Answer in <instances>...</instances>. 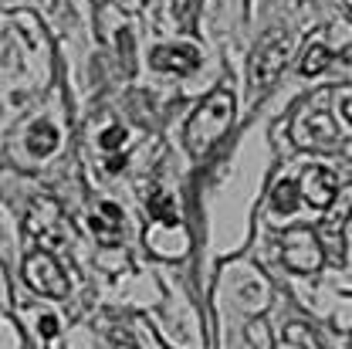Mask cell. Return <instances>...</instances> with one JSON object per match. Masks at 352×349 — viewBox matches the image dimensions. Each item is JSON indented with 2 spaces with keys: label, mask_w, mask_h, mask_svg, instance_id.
Wrapping results in <instances>:
<instances>
[{
  "label": "cell",
  "mask_w": 352,
  "mask_h": 349,
  "mask_svg": "<svg viewBox=\"0 0 352 349\" xmlns=\"http://www.w3.org/2000/svg\"><path fill=\"white\" fill-rule=\"evenodd\" d=\"M234 126V92L230 88H214L186 119V149L193 156H207L220 139L227 136V129Z\"/></svg>",
  "instance_id": "6da1fadb"
},
{
  "label": "cell",
  "mask_w": 352,
  "mask_h": 349,
  "mask_svg": "<svg viewBox=\"0 0 352 349\" xmlns=\"http://www.w3.org/2000/svg\"><path fill=\"white\" fill-rule=\"evenodd\" d=\"M281 258L295 275H315L325 264V244L311 227H292L281 237Z\"/></svg>",
  "instance_id": "7a4b0ae2"
},
{
  "label": "cell",
  "mask_w": 352,
  "mask_h": 349,
  "mask_svg": "<svg viewBox=\"0 0 352 349\" xmlns=\"http://www.w3.org/2000/svg\"><path fill=\"white\" fill-rule=\"evenodd\" d=\"M288 47H292V38L285 31H267L261 38V44L254 47V58H251V78L254 85H274L278 75L285 72L288 65Z\"/></svg>",
  "instance_id": "3957f363"
},
{
  "label": "cell",
  "mask_w": 352,
  "mask_h": 349,
  "mask_svg": "<svg viewBox=\"0 0 352 349\" xmlns=\"http://www.w3.org/2000/svg\"><path fill=\"white\" fill-rule=\"evenodd\" d=\"M24 282L38 295H47V299H68V292H72L61 264H58V258L51 251H31L24 258Z\"/></svg>",
  "instance_id": "277c9868"
},
{
  "label": "cell",
  "mask_w": 352,
  "mask_h": 349,
  "mask_svg": "<svg viewBox=\"0 0 352 349\" xmlns=\"http://www.w3.org/2000/svg\"><path fill=\"white\" fill-rule=\"evenodd\" d=\"M149 65L156 72H170V75H193L200 68V54L190 44H160L149 54Z\"/></svg>",
  "instance_id": "5b68a950"
},
{
  "label": "cell",
  "mask_w": 352,
  "mask_h": 349,
  "mask_svg": "<svg viewBox=\"0 0 352 349\" xmlns=\"http://www.w3.org/2000/svg\"><path fill=\"white\" fill-rule=\"evenodd\" d=\"M298 190H302V197L315 211H325L339 197V176L332 173V170H325V167H311V170H305Z\"/></svg>",
  "instance_id": "8992f818"
},
{
  "label": "cell",
  "mask_w": 352,
  "mask_h": 349,
  "mask_svg": "<svg viewBox=\"0 0 352 349\" xmlns=\"http://www.w3.org/2000/svg\"><path fill=\"white\" fill-rule=\"evenodd\" d=\"M88 224H91V234L98 244H105V248L122 244V207L119 204H112V200L98 204Z\"/></svg>",
  "instance_id": "52a82bcc"
},
{
  "label": "cell",
  "mask_w": 352,
  "mask_h": 349,
  "mask_svg": "<svg viewBox=\"0 0 352 349\" xmlns=\"http://www.w3.org/2000/svg\"><path fill=\"white\" fill-rule=\"evenodd\" d=\"M295 132H298V142H311V146H336L339 142V132L332 129V126H325V119L318 116V112H311V116H302L298 119V126H295Z\"/></svg>",
  "instance_id": "ba28073f"
},
{
  "label": "cell",
  "mask_w": 352,
  "mask_h": 349,
  "mask_svg": "<svg viewBox=\"0 0 352 349\" xmlns=\"http://www.w3.org/2000/svg\"><path fill=\"white\" fill-rule=\"evenodd\" d=\"M149 220L153 224H166V227H176L179 224V211H176V200L163 190V187H149Z\"/></svg>",
  "instance_id": "9c48e42d"
},
{
  "label": "cell",
  "mask_w": 352,
  "mask_h": 349,
  "mask_svg": "<svg viewBox=\"0 0 352 349\" xmlns=\"http://www.w3.org/2000/svg\"><path fill=\"white\" fill-rule=\"evenodd\" d=\"M24 142H28V153L31 156H51L61 146V136H58V129L51 123H34L28 129V136H24Z\"/></svg>",
  "instance_id": "30bf717a"
},
{
  "label": "cell",
  "mask_w": 352,
  "mask_h": 349,
  "mask_svg": "<svg viewBox=\"0 0 352 349\" xmlns=\"http://www.w3.org/2000/svg\"><path fill=\"white\" fill-rule=\"evenodd\" d=\"M285 346L288 349H325L322 346V339L308 329L305 322H292V326H285Z\"/></svg>",
  "instance_id": "8fae6325"
},
{
  "label": "cell",
  "mask_w": 352,
  "mask_h": 349,
  "mask_svg": "<svg viewBox=\"0 0 352 349\" xmlns=\"http://www.w3.org/2000/svg\"><path fill=\"white\" fill-rule=\"evenodd\" d=\"M329 51L322 47V44H308L305 54H302V75H308V78H315V75H322L325 68H329Z\"/></svg>",
  "instance_id": "7c38bea8"
},
{
  "label": "cell",
  "mask_w": 352,
  "mask_h": 349,
  "mask_svg": "<svg viewBox=\"0 0 352 349\" xmlns=\"http://www.w3.org/2000/svg\"><path fill=\"white\" fill-rule=\"evenodd\" d=\"M271 204H274L278 214H292V211L298 207V187H295L292 180H281V183L274 187V193H271Z\"/></svg>",
  "instance_id": "4fadbf2b"
},
{
  "label": "cell",
  "mask_w": 352,
  "mask_h": 349,
  "mask_svg": "<svg viewBox=\"0 0 352 349\" xmlns=\"http://www.w3.org/2000/svg\"><path fill=\"white\" fill-rule=\"evenodd\" d=\"M173 14L179 21L183 31H193V21H197V0H173Z\"/></svg>",
  "instance_id": "5bb4252c"
},
{
  "label": "cell",
  "mask_w": 352,
  "mask_h": 349,
  "mask_svg": "<svg viewBox=\"0 0 352 349\" xmlns=\"http://www.w3.org/2000/svg\"><path fill=\"white\" fill-rule=\"evenodd\" d=\"M122 139H126V129H119V126H109V129L102 132L98 146H102V149H116V146H122Z\"/></svg>",
  "instance_id": "9a60e30c"
},
{
  "label": "cell",
  "mask_w": 352,
  "mask_h": 349,
  "mask_svg": "<svg viewBox=\"0 0 352 349\" xmlns=\"http://www.w3.org/2000/svg\"><path fill=\"white\" fill-rule=\"evenodd\" d=\"M352 129V112H349V88H342V132Z\"/></svg>",
  "instance_id": "2e32d148"
},
{
  "label": "cell",
  "mask_w": 352,
  "mask_h": 349,
  "mask_svg": "<svg viewBox=\"0 0 352 349\" xmlns=\"http://www.w3.org/2000/svg\"><path fill=\"white\" fill-rule=\"evenodd\" d=\"M41 332L44 336H54V332H58V319H54V315H44L41 319Z\"/></svg>",
  "instance_id": "e0dca14e"
}]
</instances>
